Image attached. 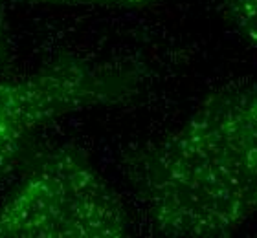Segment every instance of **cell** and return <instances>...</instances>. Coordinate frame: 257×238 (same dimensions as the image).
<instances>
[{
	"instance_id": "2",
	"label": "cell",
	"mask_w": 257,
	"mask_h": 238,
	"mask_svg": "<svg viewBox=\"0 0 257 238\" xmlns=\"http://www.w3.org/2000/svg\"><path fill=\"white\" fill-rule=\"evenodd\" d=\"M128 231L121 196L75 143L28 158L0 205V238H119Z\"/></svg>"
},
{
	"instance_id": "5",
	"label": "cell",
	"mask_w": 257,
	"mask_h": 238,
	"mask_svg": "<svg viewBox=\"0 0 257 238\" xmlns=\"http://www.w3.org/2000/svg\"><path fill=\"white\" fill-rule=\"evenodd\" d=\"M35 4H90V6H118V8H138L153 0H21Z\"/></svg>"
},
{
	"instance_id": "3",
	"label": "cell",
	"mask_w": 257,
	"mask_h": 238,
	"mask_svg": "<svg viewBox=\"0 0 257 238\" xmlns=\"http://www.w3.org/2000/svg\"><path fill=\"white\" fill-rule=\"evenodd\" d=\"M136 66L61 53L30 74L0 77V181L24 165L44 128L79 112L127 103L142 92Z\"/></svg>"
},
{
	"instance_id": "4",
	"label": "cell",
	"mask_w": 257,
	"mask_h": 238,
	"mask_svg": "<svg viewBox=\"0 0 257 238\" xmlns=\"http://www.w3.org/2000/svg\"><path fill=\"white\" fill-rule=\"evenodd\" d=\"M224 13L239 35L257 48V0H226Z\"/></svg>"
},
{
	"instance_id": "6",
	"label": "cell",
	"mask_w": 257,
	"mask_h": 238,
	"mask_svg": "<svg viewBox=\"0 0 257 238\" xmlns=\"http://www.w3.org/2000/svg\"><path fill=\"white\" fill-rule=\"evenodd\" d=\"M6 2L0 0V66L10 63L11 57V33L10 22H8V11H6Z\"/></svg>"
},
{
	"instance_id": "1",
	"label": "cell",
	"mask_w": 257,
	"mask_h": 238,
	"mask_svg": "<svg viewBox=\"0 0 257 238\" xmlns=\"http://www.w3.org/2000/svg\"><path fill=\"white\" fill-rule=\"evenodd\" d=\"M153 233L224 238L257 214V88L226 86L121 161Z\"/></svg>"
}]
</instances>
